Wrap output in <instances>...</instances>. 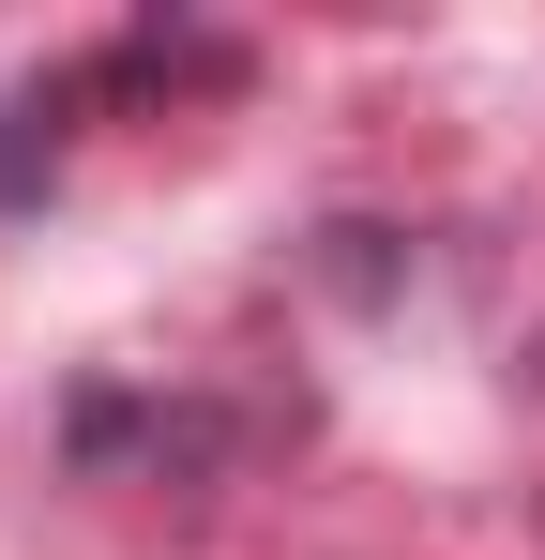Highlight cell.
Wrapping results in <instances>:
<instances>
[{
	"mask_svg": "<svg viewBox=\"0 0 545 560\" xmlns=\"http://www.w3.org/2000/svg\"><path fill=\"white\" fill-rule=\"evenodd\" d=\"M228 77H243V46H212V31H137L91 61V92H228Z\"/></svg>",
	"mask_w": 545,
	"mask_h": 560,
	"instance_id": "obj_1",
	"label": "cell"
},
{
	"mask_svg": "<svg viewBox=\"0 0 545 560\" xmlns=\"http://www.w3.org/2000/svg\"><path fill=\"white\" fill-rule=\"evenodd\" d=\"M61 106H77V77L0 92V197H46V167H61Z\"/></svg>",
	"mask_w": 545,
	"mask_h": 560,
	"instance_id": "obj_2",
	"label": "cell"
},
{
	"mask_svg": "<svg viewBox=\"0 0 545 560\" xmlns=\"http://www.w3.org/2000/svg\"><path fill=\"white\" fill-rule=\"evenodd\" d=\"M318 273L349 288V303H379L394 288V228H318Z\"/></svg>",
	"mask_w": 545,
	"mask_h": 560,
	"instance_id": "obj_3",
	"label": "cell"
}]
</instances>
